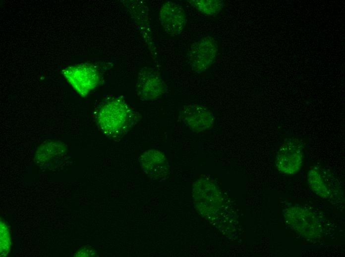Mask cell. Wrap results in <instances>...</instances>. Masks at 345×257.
<instances>
[{"mask_svg": "<svg viewBox=\"0 0 345 257\" xmlns=\"http://www.w3.org/2000/svg\"><path fill=\"white\" fill-rule=\"evenodd\" d=\"M131 119V111L122 100L115 99L105 105L99 112L98 121L107 135H121L128 129Z\"/></svg>", "mask_w": 345, "mask_h": 257, "instance_id": "obj_1", "label": "cell"}, {"mask_svg": "<svg viewBox=\"0 0 345 257\" xmlns=\"http://www.w3.org/2000/svg\"><path fill=\"white\" fill-rule=\"evenodd\" d=\"M63 74L82 96L89 94L96 87L99 81L97 71L93 67L86 65L69 67L64 70Z\"/></svg>", "mask_w": 345, "mask_h": 257, "instance_id": "obj_2", "label": "cell"}, {"mask_svg": "<svg viewBox=\"0 0 345 257\" xmlns=\"http://www.w3.org/2000/svg\"><path fill=\"white\" fill-rule=\"evenodd\" d=\"M218 51L217 45L211 37H204L194 43L189 53L192 70L198 73L205 71L215 63Z\"/></svg>", "mask_w": 345, "mask_h": 257, "instance_id": "obj_3", "label": "cell"}, {"mask_svg": "<svg viewBox=\"0 0 345 257\" xmlns=\"http://www.w3.org/2000/svg\"><path fill=\"white\" fill-rule=\"evenodd\" d=\"M302 160V151L299 142L290 139L283 143L279 149L276 165L279 171L292 174L299 170Z\"/></svg>", "mask_w": 345, "mask_h": 257, "instance_id": "obj_4", "label": "cell"}, {"mask_svg": "<svg viewBox=\"0 0 345 257\" xmlns=\"http://www.w3.org/2000/svg\"><path fill=\"white\" fill-rule=\"evenodd\" d=\"M160 19L166 33L172 36L180 34L186 23L184 9L180 5L172 1H167L163 4L160 11Z\"/></svg>", "mask_w": 345, "mask_h": 257, "instance_id": "obj_5", "label": "cell"}, {"mask_svg": "<svg viewBox=\"0 0 345 257\" xmlns=\"http://www.w3.org/2000/svg\"><path fill=\"white\" fill-rule=\"evenodd\" d=\"M288 224L303 235H315L319 227L318 222L312 213L299 208H293L285 214Z\"/></svg>", "mask_w": 345, "mask_h": 257, "instance_id": "obj_6", "label": "cell"}, {"mask_svg": "<svg viewBox=\"0 0 345 257\" xmlns=\"http://www.w3.org/2000/svg\"><path fill=\"white\" fill-rule=\"evenodd\" d=\"M185 124L192 130L204 131L211 128L213 116L208 109L200 105H190L183 113Z\"/></svg>", "mask_w": 345, "mask_h": 257, "instance_id": "obj_7", "label": "cell"}, {"mask_svg": "<svg viewBox=\"0 0 345 257\" xmlns=\"http://www.w3.org/2000/svg\"><path fill=\"white\" fill-rule=\"evenodd\" d=\"M141 167L150 177L156 178L164 175L168 170V163L165 156L160 151L149 150L140 157Z\"/></svg>", "mask_w": 345, "mask_h": 257, "instance_id": "obj_8", "label": "cell"}, {"mask_svg": "<svg viewBox=\"0 0 345 257\" xmlns=\"http://www.w3.org/2000/svg\"><path fill=\"white\" fill-rule=\"evenodd\" d=\"M189 3L198 11L208 16L217 14L224 7L223 1L220 0H194Z\"/></svg>", "mask_w": 345, "mask_h": 257, "instance_id": "obj_9", "label": "cell"}, {"mask_svg": "<svg viewBox=\"0 0 345 257\" xmlns=\"http://www.w3.org/2000/svg\"><path fill=\"white\" fill-rule=\"evenodd\" d=\"M162 81L158 77L151 76L144 81L141 89L144 97L154 98L159 96L163 92Z\"/></svg>", "mask_w": 345, "mask_h": 257, "instance_id": "obj_10", "label": "cell"}, {"mask_svg": "<svg viewBox=\"0 0 345 257\" xmlns=\"http://www.w3.org/2000/svg\"><path fill=\"white\" fill-rule=\"evenodd\" d=\"M308 182L313 189L322 196L328 195L326 189L320 174L314 170H311L308 173Z\"/></svg>", "mask_w": 345, "mask_h": 257, "instance_id": "obj_11", "label": "cell"}, {"mask_svg": "<svg viewBox=\"0 0 345 257\" xmlns=\"http://www.w3.org/2000/svg\"><path fill=\"white\" fill-rule=\"evenodd\" d=\"M11 239L9 229L5 223L0 222V255L6 256L10 251Z\"/></svg>", "mask_w": 345, "mask_h": 257, "instance_id": "obj_12", "label": "cell"}]
</instances>
